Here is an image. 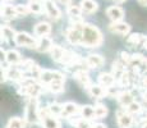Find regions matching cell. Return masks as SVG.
<instances>
[{"label": "cell", "mask_w": 147, "mask_h": 128, "mask_svg": "<svg viewBox=\"0 0 147 128\" xmlns=\"http://www.w3.org/2000/svg\"><path fill=\"white\" fill-rule=\"evenodd\" d=\"M143 128H147V121L145 122V124H143Z\"/></svg>", "instance_id": "f6af8a7d"}, {"label": "cell", "mask_w": 147, "mask_h": 128, "mask_svg": "<svg viewBox=\"0 0 147 128\" xmlns=\"http://www.w3.org/2000/svg\"><path fill=\"white\" fill-rule=\"evenodd\" d=\"M81 13H82L81 7H77V5H69L68 7V16L72 19L81 21Z\"/></svg>", "instance_id": "484cf974"}, {"label": "cell", "mask_w": 147, "mask_h": 128, "mask_svg": "<svg viewBox=\"0 0 147 128\" xmlns=\"http://www.w3.org/2000/svg\"><path fill=\"white\" fill-rule=\"evenodd\" d=\"M81 114H82V118L86 119V121L94 119L95 118V108H92L91 105H84V106L81 108Z\"/></svg>", "instance_id": "cb8c5ba5"}, {"label": "cell", "mask_w": 147, "mask_h": 128, "mask_svg": "<svg viewBox=\"0 0 147 128\" xmlns=\"http://www.w3.org/2000/svg\"><path fill=\"white\" fill-rule=\"evenodd\" d=\"M145 47H146V49H147V42H146V44H145Z\"/></svg>", "instance_id": "bcb514c9"}, {"label": "cell", "mask_w": 147, "mask_h": 128, "mask_svg": "<svg viewBox=\"0 0 147 128\" xmlns=\"http://www.w3.org/2000/svg\"><path fill=\"white\" fill-rule=\"evenodd\" d=\"M143 99H145V101L147 102V91H146V92H145V95H143Z\"/></svg>", "instance_id": "7bdbcfd3"}, {"label": "cell", "mask_w": 147, "mask_h": 128, "mask_svg": "<svg viewBox=\"0 0 147 128\" xmlns=\"http://www.w3.org/2000/svg\"><path fill=\"white\" fill-rule=\"evenodd\" d=\"M24 89L21 90V92L26 93V95L31 96V98H37L38 95H40L41 92V86L37 83H35V82H31V83L26 85V86H23Z\"/></svg>", "instance_id": "30bf717a"}, {"label": "cell", "mask_w": 147, "mask_h": 128, "mask_svg": "<svg viewBox=\"0 0 147 128\" xmlns=\"http://www.w3.org/2000/svg\"><path fill=\"white\" fill-rule=\"evenodd\" d=\"M145 62V59L142 58V55H140V54H134V55H132L131 58V63L134 65V67H138V65H141Z\"/></svg>", "instance_id": "e575fe53"}, {"label": "cell", "mask_w": 147, "mask_h": 128, "mask_svg": "<svg viewBox=\"0 0 147 128\" xmlns=\"http://www.w3.org/2000/svg\"><path fill=\"white\" fill-rule=\"evenodd\" d=\"M67 40L73 45L82 44V28L77 27V24L70 27L67 31Z\"/></svg>", "instance_id": "3957f363"}, {"label": "cell", "mask_w": 147, "mask_h": 128, "mask_svg": "<svg viewBox=\"0 0 147 128\" xmlns=\"http://www.w3.org/2000/svg\"><path fill=\"white\" fill-rule=\"evenodd\" d=\"M118 101L120 102V105H123V106H128V105H131L132 102H133V96H132V93L129 92V91H124V92H121L119 96H118Z\"/></svg>", "instance_id": "7402d4cb"}, {"label": "cell", "mask_w": 147, "mask_h": 128, "mask_svg": "<svg viewBox=\"0 0 147 128\" xmlns=\"http://www.w3.org/2000/svg\"><path fill=\"white\" fill-rule=\"evenodd\" d=\"M119 79H120V85L123 87H125V86H128L129 85V76H128V73L127 72H124Z\"/></svg>", "instance_id": "74e56055"}, {"label": "cell", "mask_w": 147, "mask_h": 128, "mask_svg": "<svg viewBox=\"0 0 147 128\" xmlns=\"http://www.w3.org/2000/svg\"><path fill=\"white\" fill-rule=\"evenodd\" d=\"M50 86V91L54 93H58V92H61L64 90V81L63 79H56V81L51 82L49 85Z\"/></svg>", "instance_id": "f1b7e54d"}, {"label": "cell", "mask_w": 147, "mask_h": 128, "mask_svg": "<svg viewBox=\"0 0 147 128\" xmlns=\"http://www.w3.org/2000/svg\"><path fill=\"white\" fill-rule=\"evenodd\" d=\"M141 5H147V0H138Z\"/></svg>", "instance_id": "b9f144b4"}, {"label": "cell", "mask_w": 147, "mask_h": 128, "mask_svg": "<svg viewBox=\"0 0 147 128\" xmlns=\"http://www.w3.org/2000/svg\"><path fill=\"white\" fill-rule=\"evenodd\" d=\"M94 128H106L105 124H101V123H97V124H95Z\"/></svg>", "instance_id": "ab89813d"}, {"label": "cell", "mask_w": 147, "mask_h": 128, "mask_svg": "<svg viewBox=\"0 0 147 128\" xmlns=\"http://www.w3.org/2000/svg\"><path fill=\"white\" fill-rule=\"evenodd\" d=\"M102 44V35L92 24L82 26V45L86 47H97Z\"/></svg>", "instance_id": "6da1fadb"}, {"label": "cell", "mask_w": 147, "mask_h": 128, "mask_svg": "<svg viewBox=\"0 0 147 128\" xmlns=\"http://www.w3.org/2000/svg\"><path fill=\"white\" fill-rule=\"evenodd\" d=\"M28 8H30L31 13H35V14H40L42 13V10L45 9V5H42L38 0H33L28 4Z\"/></svg>", "instance_id": "4316f807"}, {"label": "cell", "mask_w": 147, "mask_h": 128, "mask_svg": "<svg viewBox=\"0 0 147 128\" xmlns=\"http://www.w3.org/2000/svg\"><path fill=\"white\" fill-rule=\"evenodd\" d=\"M5 77L13 79V81H18V79L22 78V72H21V69H18V68L12 67V68L5 70Z\"/></svg>", "instance_id": "d4e9b609"}, {"label": "cell", "mask_w": 147, "mask_h": 128, "mask_svg": "<svg viewBox=\"0 0 147 128\" xmlns=\"http://www.w3.org/2000/svg\"><path fill=\"white\" fill-rule=\"evenodd\" d=\"M86 63L91 68H100L104 64V59H102V56L97 55V54H91L86 59Z\"/></svg>", "instance_id": "5bb4252c"}, {"label": "cell", "mask_w": 147, "mask_h": 128, "mask_svg": "<svg viewBox=\"0 0 147 128\" xmlns=\"http://www.w3.org/2000/svg\"><path fill=\"white\" fill-rule=\"evenodd\" d=\"M14 42L18 46H24L30 47V49H36L37 47L38 41L35 37H32L31 35H28L27 32H18L14 37Z\"/></svg>", "instance_id": "7a4b0ae2"}, {"label": "cell", "mask_w": 147, "mask_h": 128, "mask_svg": "<svg viewBox=\"0 0 147 128\" xmlns=\"http://www.w3.org/2000/svg\"><path fill=\"white\" fill-rule=\"evenodd\" d=\"M106 16L111 19L113 23H114V22H121V19H123V17H124V12L120 7L114 5V7H110L106 9Z\"/></svg>", "instance_id": "ba28073f"}, {"label": "cell", "mask_w": 147, "mask_h": 128, "mask_svg": "<svg viewBox=\"0 0 147 128\" xmlns=\"http://www.w3.org/2000/svg\"><path fill=\"white\" fill-rule=\"evenodd\" d=\"M51 56H53V59L55 62H61L63 60V58H64V54H65V50L63 49L61 46H58V45H53V47H51Z\"/></svg>", "instance_id": "44dd1931"}, {"label": "cell", "mask_w": 147, "mask_h": 128, "mask_svg": "<svg viewBox=\"0 0 147 128\" xmlns=\"http://www.w3.org/2000/svg\"><path fill=\"white\" fill-rule=\"evenodd\" d=\"M7 128H24V121L18 116L10 118L7 124Z\"/></svg>", "instance_id": "83f0119b"}, {"label": "cell", "mask_w": 147, "mask_h": 128, "mask_svg": "<svg viewBox=\"0 0 147 128\" xmlns=\"http://www.w3.org/2000/svg\"><path fill=\"white\" fill-rule=\"evenodd\" d=\"M31 1H33V0H31Z\"/></svg>", "instance_id": "c3c4849f"}, {"label": "cell", "mask_w": 147, "mask_h": 128, "mask_svg": "<svg viewBox=\"0 0 147 128\" xmlns=\"http://www.w3.org/2000/svg\"><path fill=\"white\" fill-rule=\"evenodd\" d=\"M141 110H142L141 105L138 104V102H136V101H133L131 105L127 106V112L131 113V114H138V113H141Z\"/></svg>", "instance_id": "d6a6232c"}, {"label": "cell", "mask_w": 147, "mask_h": 128, "mask_svg": "<svg viewBox=\"0 0 147 128\" xmlns=\"http://www.w3.org/2000/svg\"><path fill=\"white\" fill-rule=\"evenodd\" d=\"M50 32H51V26L46 22H40L35 26V35L40 36V37L50 35Z\"/></svg>", "instance_id": "8fae6325"}, {"label": "cell", "mask_w": 147, "mask_h": 128, "mask_svg": "<svg viewBox=\"0 0 147 128\" xmlns=\"http://www.w3.org/2000/svg\"><path fill=\"white\" fill-rule=\"evenodd\" d=\"M59 3H61V4H64V5H68V7H69L70 5V1H72V0H58Z\"/></svg>", "instance_id": "f35d334b"}, {"label": "cell", "mask_w": 147, "mask_h": 128, "mask_svg": "<svg viewBox=\"0 0 147 128\" xmlns=\"http://www.w3.org/2000/svg\"><path fill=\"white\" fill-rule=\"evenodd\" d=\"M1 16L4 17V18H8V19L14 18V17L18 16L17 8L13 7V5H4V7L1 8Z\"/></svg>", "instance_id": "ac0fdd59"}, {"label": "cell", "mask_w": 147, "mask_h": 128, "mask_svg": "<svg viewBox=\"0 0 147 128\" xmlns=\"http://www.w3.org/2000/svg\"><path fill=\"white\" fill-rule=\"evenodd\" d=\"M21 65H22V69H24V70H32V68L35 67V63H33L32 60H23V62H21Z\"/></svg>", "instance_id": "d590c367"}, {"label": "cell", "mask_w": 147, "mask_h": 128, "mask_svg": "<svg viewBox=\"0 0 147 128\" xmlns=\"http://www.w3.org/2000/svg\"><path fill=\"white\" fill-rule=\"evenodd\" d=\"M117 121L120 128H131L133 124V116L131 113H128L127 110H120L117 113Z\"/></svg>", "instance_id": "277c9868"}, {"label": "cell", "mask_w": 147, "mask_h": 128, "mask_svg": "<svg viewBox=\"0 0 147 128\" xmlns=\"http://www.w3.org/2000/svg\"><path fill=\"white\" fill-rule=\"evenodd\" d=\"M40 79L44 83L50 85L51 82L56 81V79H63L64 81V76L60 72H58V70H42Z\"/></svg>", "instance_id": "5b68a950"}, {"label": "cell", "mask_w": 147, "mask_h": 128, "mask_svg": "<svg viewBox=\"0 0 147 128\" xmlns=\"http://www.w3.org/2000/svg\"><path fill=\"white\" fill-rule=\"evenodd\" d=\"M74 78L80 82L82 86H84V87L91 86V83H90V78H88V76H87V73L84 72V70H77V72L74 73Z\"/></svg>", "instance_id": "d6986e66"}, {"label": "cell", "mask_w": 147, "mask_h": 128, "mask_svg": "<svg viewBox=\"0 0 147 128\" xmlns=\"http://www.w3.org/2000/svg\"><path fill=\"white\" fill-rule=\"evenodd\" d=\"M110 31L118 35H128L129 31H131V26L125 22H114V23L110 24Z\"/></svg>", "instance_id": "9c48e42d"}, {"label": "cell", "mask_w": 147, "mask_h": 128, "mask_svg": "<svg viewBox=\"0 0 147 128\" xmlns=\"http://www.w3.org/2000/svg\"><path fill=\"white\" fill-rule=\"evenodd\" d=\"M76 127L77 128H94V127H91L90 122L86 121V119H81V121L76 122Z\"/></svg>", "instance_id": "8d00e7d4"}, {"label": "cell", "mask_w": 147, "mask_h": 128, "mask_svg": "<svg viewBox=\"0 0 147 128\" xmlns=\"http://www.w3.org/2000/svg\"><path fill=\"white\" fill-rule=\"evenodd\" d=\"M78 112H80V106L76 102H65L63 105V113L61 114L65 116H70L73 114H77Z\"/></svg>", "instance_id": "9a60e30c"}, {"label": "cell", "mask_w": 147, "mask_h": 128, "mask_svg": "<svg viewBox=\"0 0 147 128\" xmlns=\"http://www.w3.org/2000/svg\"><path fill=\"white\" fill-rule=\"evenodd\" d=\"M88 92L92 98L98 99V98H102V96L106 93V91L101 86H98V85H91V86L88 87Z\"/></svg>", "instance_id": "603a6c76"}, {"label": "cell", "mask_w": 147, "mask_h": 128, "mask_svg": "<svg viewBox=\"0 0 147 128\" xmlns=\"http://www.w3.org/2000/svg\"><path fill=\"white\" fill-rule=\"evenodd\" d=\"M5 60L9 64H19L21 63V54L17 50H9L5 53Z\"/></svg>", "instance_id": "e0dca14e"}, {"label": "cell", "mask_w": 147, "mask_h": 128, "mask_svg": "<svg viewBox=\"0 0 147 128\" xmlns=\"http://www.w3.org/2000/svg\"><path fill=\"white\" fill-rule=\"evenodd\" d=\"M51 47H53L51 39L47 37V36H44V37H40V40H38V44H37L36 50L40 51V53H46V51L51 50Z\"/></svg>", "instance_id": "7c38bea8"}, {"label": "cell", "mask_w": 147, "mask_h": 128, "mask_svg": "<svg viewBox=\"0 0 147 128\" xmlns=\"http://www.w3.org/2000/svg\"><path fill=\"white\" fill-rule=\"evenodd\" d=\"M114 1H117V3H124L125 0H114Z\"/></svg>", "instance_id": "ee69618b"}, {"label": "cell", "mask_w": 147, "mask_h": 128, "mask_svg": "<svg viewBox=\"0 0 147 128\" xmlns=\"http://www.w3.org/2000/svg\"><path fill=\"white\" fill-rule=\"evenodd\" d=\"M42 124H44V128H60V122L53 115H47L45 118L41 119Z\"/></svg>", "instance_id": "2e32d148"}, {"label": "cell", "mask_w": 147, "mask_h": 128, "mask_svg": "<svg viewBox=\"0 0 147 128\" xmlns=\"http://www.w3.org/2000/svg\"><path fill=\"white\" fill-rule=\"evenodd\" d=\"M107 114V109L104 105H96L95 106V118L96 119H101L104 116H106Z\"/></svg>", "instance_id": "1f68e13d"}, {"label": "cell", "mask_w": 147, "mask_h": 128, "mask_svg": "<svg viewBox=\"0 0 147 128\" xmlns=\"http://www.w3.org/2000/svg\"><path fill=\"white\" fill-rule=\"evenodd\" d=\"M5 1H9V0H5Z\"/></svg>", "instance_id": "7dc6e473"}, {"label": "cell", "mask_w": 147, "mask_h": 128, "mask_svg": "<svg viewBox=\"0 0 147 128\" xmlns=\"http://www.w3.org/2000/svg\"><path fill=\"white\" fill-rule=\"evenodd\" d=\"M17 33L14 32L13 28H10L9 26H1V36L7 40H10V39H14L16 37Z\"/></svg>", "instance_id": "f546056e"}, {"label": "cell", "mask_w": 147, "mask_h": 128, "mask_svg": "<svg viewBox=\"0 0 147 128\" xmlns=\"http://www.w3.org/2000/svg\"><path fill=\"white\" fill-rule=\"evenodd\" d=\"M16 8H17V13H18V16H23L24 17V16H28V13H31L28 5L19 4V5H16Z\"/></svg>", "instance_id": "836d02e7"}, {"label": "cell", "mask_w": 147, "mask_h": 128, "mask_svg": "<svg viewBox=\"0 0 147 128\" xmlns=\"http://www.w3.org/2000/svg\"><path fill=\"white\" fill-rule=\"evenodd\" d=\"M98 82H100L101 86L109 89V87H111L113 83H114V76L109 74V73H101L100 77H98Z\"/></svg>", "instance_id": "ffe728a7"}, {"label": "cell", "mask_w": 147, "mask_h": 128, "mask_svg": "<svg viewBox=\"0 0 147 128\" xmlns=\"http://www.w3.org/2000/svg\"><path fill=\"white\" fill-rule=\"evenodd\" d=\"M36 118H38L37 100H36V98H32L26 108V119L28 122H33L36 121Z\"/></svg>", "instance_id": "8992f818"}, {"label": "cell", "mask_w": 147, "mask_h": 128, "mask_svg": "<svg viewBox=\"0 0 147 128\" xmlns=\"http://www.w3.org/2000/svg\"><path fill=\"white\" fill-rule=\"evenodd\" d=\"M98 5L95 0H82L81 1V9L82 12L87 13V14H91V13H95L97 10Z\"/></svg>", "instance_id": "4fadbf2b"}, {"label": "cell", "mask_w": 147, "mask_h": 128, "mask_svg": "<svg viewBox=\"0 0 147 128\" xmlns=\"http://www.w3.org/2000/svg\"><path fill=\"white\" fill-rule=\"evenodd\" d=\"M44 5H45V12H46V14H47V16H49L51 19L56 21V19L60 18L61 12H60V9L56 7V4L53 1V0H46Z\"/></svg>", "instance_id": "52a82bcc"}, {"label": "cell", "mask_w": 147, "mask_h": 128, "mask_svg": "<svg viewBox=\"0 0 147 128\" xmlns=\"http://www.w3.org/2000/svg\"><path fill=\"white\" fill-rule=\"evenodd\" d=\"M142 83H143V86H145V87H146V89H147V77H145V78H143Z\"/></svg>", "instance_id": "60d3db41"}, {"label": "cell", "mask_w": 147, "mask_h": 128, "mask_svg": "<svg viewBox=\"0 0 147 128\" xmlns=\"http://www.w3.org/2000/svg\"><path fill=\"white\" fill-rule=\"evenodd\" d=\"M47 110H49V113L53 116L59 115V114H61V113H63V105H59L58 102H54V104L50 105Z\"/></svg>", "instance_id": "4dcf8cb0"}]
</instances>
